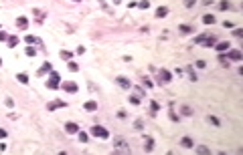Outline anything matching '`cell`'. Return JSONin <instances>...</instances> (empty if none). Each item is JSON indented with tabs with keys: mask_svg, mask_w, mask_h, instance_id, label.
Returning a JSON list of instances; mask_svg holds the SVG:
<instances>
[{
	"mask_svg": "<svg viewBox=\"0 0 243 155\" xmlns=\"http://www.w3.org/2000/svg\"><path fill=\"white\" fill-rule=\"evenodd\" d=\"M16 26H18L20 30H24V28L28 26V18H26V16H16Z\"/></svg>",
	"mask_w": 243,
	"mask_h": 155,
	"instance_id": "9",
	"label": "cell"
},
{
	"mask_svg": "<svg viewBox=\"0 0 243 155\" xmlns=\"http://www.w3.org/2000/svg\"><path fill=\"white\" fill-rule=\"evenodd\" d=\"M219 63H221L223 66H229V58H227L225 55H219Z\"/></svg>",
	"mask_w": 243,
	"mask_h": 155,
	"instance_id": "28",
	"label": "cell"
},
{
	"mask_svg": "<svg viewBox=\"0 0 243 155\" xmlns=\"http://www.w3.org/2000/svg\"><path fill=\"white\" fill-rule=\"evenodd\" d=\"M116 83H117V85H120L122 89H130V87H132V83H130L126 77H117V79H116Z\"/></svg>",
	"mask_w": 243,
	"mask_h": 155,
	"instance_id": "10",
	"label": "cell"
},
{
	"mask_svg": "<svg viewBox=\"0 0 243 155\" xmlns=\"http://www.w3.org/2000/svg\"><path fill=\"white\" fill-rule=\"evenodd\" d=\"M154 149V139L152 137H146V141H144V151H152Z\"/></svg>",
	"mask_w": 243,
	"mask_h": 155,
	"instance_id": "15",
	"label": "cell"
},
{
	"mask_svg": "<svg viewBox=\"0 0 243 155\" xmlns=\"http://www.w3.org/2000/svg\"><path fill=\"white\" fill-rule=\"evenodd\" d=\"M65 131L71 133V135H75V133H79V125H77V123H73V121H67V123H65Z\"/></svg>",
	"mask_w": 243,
	"mask_h": 155,
	"instance_id": "7",
	"label": "cell"
},
{
	"mask_svg": "<svg viewBox=\"0 0 243 155\" xmlns=\"http://www.w3.org/2000/svg\"><path fill=\"white\" fill-rule=\"evenodd\" d=\"M207 119H209V123H213L215 127H219V125H221V121H219V119H217V117H215V115H209Z\"/></svg>",
	"mask_w": 243,
	"mask_h": 155,
	"instance_id": "27",
	"label": "cell"
},
{
	"mask_svg": "<svg viewBox=\"0 0 243 155\" xmlns=\"http://www.w3.org/2000/svg\"><path fill=\"white\" fill-rule=\"evenodd\" d=\"M79 141H81V143H87V141H89V135L81 131V133H79Z\"/></svg>",
	"mask_w": 243,
	"mask_h": 155,
	"instance_id": "31",
	"label": "cell"
},
{
	"mask_svg": "<svg viewBox=\"0 0 243 155\" xmlns=\"http://www.w3.org/2000/svg\"><path fill=\"white\" fill-rule=\"evenodd\" d=\"M215 46H217V50H219V53H225V50H229V48H231V44H229V43H217Z\"/></svg>",
	"mask_w": 243,
	"mask_h": 155,
	"instance_id": "16",
	"label": "cell"
},
{
	"mask_svg": "<svg viewBox=\"0 0 243 155\" xmlns=\"http://www.w3.org/2000/svg\"><path fill=\"white\" fill-rule=\"evenodd\" d=\"M182 113H185L186 117H188V115H193V113H190V109H188V107H182Z\"/></svg>",
	"mask_w": 243,
	"mask_h": 155,
	"instance_id": "43",
	"label": "cell"
},
{
	"mask_svg": "<svg viewBox=\"0 0 243 155\" xmlns=\"http://www.w3.org/2000/svg\"><path fill=\"white\" fill-rule=\"evenodd\" d=\"M195 4H197V0H185V6H186V8H193Z\"/></svg>",
	"mask_w": 243,
	"mask_h": 155,
	"instance_id": "36",
	"label": "cell"
},
{
	"mask_svg": "<svg viewBox=\"0 0 243 155\" xmlns=\"http://www.w3.org/2000/svg\"><path fill=\"white\" fill-rule=\"evenodd\" d=\"M158 79H160V83L166 85V83H170V81H172V73H170V71H166V68H160V71H158Z\"/></svg>",
	"mask_w": 243,
	"mask_h": 155,
	"instance_id": "4",
	"label": "cell"
},
{
	"mask_svg": "<svg viewBox=\"0 0 243 155\" xmlns=\"http://www.w3.org/2000/svg\"><path fill=\"white\" fill-rule=\"evenodd\" d=\"M6 43H8V46H10V48H14V46H16V44H18V36H16V34H10V36H8V40H6Z\"/></svg>",
	"mask_w": 243,
	"mask_h": 155,
	"instance_id": "17",
	"label": "cell"
},
{
	"mask_svg": "<svg viewBox=\"0 0 243 155\" xmlns=\"http://www.w3.org/2000/svg\"><path fill=\"white\" fill-rule=\"evenodd\" d=\"M85 53V46H77V55H83Z\"/></svg>",
	"mask_w": 243,
	"mask_h": 155,
	"instance_id": "44",
	"label": "cell"
},
{
	"mask_svg": "<svg viewBox=\"0 0 243 155\" xmlns=\"http://www.w3.org/2000/svg\"><path fill=\"white\" fill-rule=\"evenodd\" d=\"M26 56H36V48H33V44L26 46Z\"/></svg>",
	"mask_w": 243,
	"mask_h": 155,
	"instance_id": "26",
	"label": "cell"
},
{
	"mask_svg": "<svg viewBox=\"0 0 243 155\" xmlns=\"http://www.w3.org/2000/svg\"><path fill=\"white\" fill-rule=\"evenodd\" d=\"M205 44H207V46H215V44H217V38H215V36H207V38H205Z\"/></svg>",
	"mask_w": 243,
	"mask_h": 155,
	"instance_id": "25",
	"label": "cell"
},
{
	"mask_svg": "<svg viewBox=\"0 0 243 155\" xmlns=\"http://www.w3.org/2000/svg\"><path fill=\"white\" fill-rule=\"evenodd\" d=\"M197 153H203V155H207V153H209V149H207V147H203V145H198V147H197Z\"/></svg>",
	"mask_w": 243,
	"mask_h": 155,
	"instance_id": "34",
	"label": "cell"
},
{
	"mask_svg": "<svg viewBox=\"0 0 243 155\" xmlns=\"http://www.w3.org/2000/svg\"><path fill=\"white\" fill-rule=\"evenodd\" d=\"M4 137H6V131H4V129H0V139H4Z\"/></svg>",
	"mask_w": 243,
	"mask_h": 155,
	"instance_id": "45",
	"label": "cell"
},
{
	"mask_svg": "<svg viewBox=\"0 0 243 155\" xmlns=\"http://www.w3.org/2000/svg\"><path fill=\"white\" fill-rule=\"evenodd\" d=\"M195 65H197V68H205V66H207V63H205V61H197Z\"/></svg>",
	"mask_w": 243,
	"mask_h": 155,
	"instance_id": "38",
	"label": "cell"
},
{
	"mask_svg": "<svg viewBox=\"0 0 243 155\" xmlns=\"http://www.w3.org/2000/svg\"><path fill=\"white\" fill-rule=\"evenodd\" d=\"M61 89L63 91H67V93H77V83H73V81H65V83H61Z\"/></svg>",
	"mask_w": 243,
	"mask_h": 155,
	"instance_id": "5",
	"label": "cell"
},
{
	"mask_svg": "<svg viewBox=\"0 0 243 155\" xmlns=\"http://www.w3.org/2000/svg\"><path fill=\"white\" fill-rule=\"evenodd\" d=\"M24 40H26L28 44H35V43H36V38L33 36V34H26V36H24Z\"/></svg>",
	"mask_w": 243,
	"mask_h": 155,
	"instance_id": "32",
	"label": "cell"
},
{
	"mask_svg": "<svg viewBox=\"0 0 243 155\" xmlns=\"http://www.w3.org/2000/svg\"><path fill=\"white\" fill-rule=\"evenodd\" d=\"M51 71H53V66H51V63H45V65H43L41 68H39V73H36V75H39V77H43V75H47V73H51Z\"/></svg>",
	"mask_w": 243,
	"mask_h": 155,
	"instance_id": "11",
	"label": "cell"
},
{
	"mask_svg": "<svg viewBox=\"0 0 243 155\" xmlns=\"http://www.w3.org/2000/svg\"><path fill=\"white\" fill-rule=\"evenodd\" d=\"M205 38H207V34H198L197 38H195V43H197V44H201V43H205Z\"/></svg>",
	"mask_w": 243,
	"mask_h": 155,
	"instance_id": "33",
	"label": "cell"
},
{
	"mask_svg": "<svg viewBox=\"0 0 243 155\" xmlns=\"http://www.w3.org/2000/svg\"><path fill=\"white\" fill-rule=\"evenodd\" d=\"M227 58H229V61H241L243 55H241V50L235 48V50H227Z\"/></svg>",
	"mask_w": 243,
	"mask_h": 155,
	"instance_id": "8",
	"label": "cell"
},
{
	"mask_svg": "<svg viewBox=\"0 0 243 155\" xmlns=\"http://www.w3.org/2000/svg\"><path fill=\"white\" fill-rule=\"evenodd\" d=\"M75 2H81V0H75Z\"/></svg>",
	"mask_w": 243,
	"mask_h": 155,
	"instance_id": "49",
	"label": "cell"
},
{
	"mask_svg": "<svg viewBox=\"0 0 243 155\" xmlns=\"http://www.w3.org/2000/svg\"><path fill=\"white\" fill-rule=\"evenodd\" d=\"M65 107H67V103H65V101H61V99H57V101H53V103H49V105H47V109H49V111L65 109Z\"/></svg>",
	"mask_w": 243,
	"mask_h": 155,
	"instance_id": "6",
	"label": "cell"
},
{
	"mask_svg": "<svg viewBox=\"0 0 243 155\" xmlns=\"http://www.w3.org/2000/svg\"><path fill=\"white\" fill-rule=\"evenodd\" d=\"M0 65H2V58H0Z\"/></svg>",
	"mask_w": 243,
	"mask_h": 155,
	"instance_id": "48",
	"label": "cell"
},
{
	"mask_svg": "<svg viewBox=\"0 0 243 155\" xmlns=\"http://www.w3.org/2000/svg\"><path fill=\"white\" fill-rule=\"evenodd\" d=\"M178 30H180V32H185V34H188V32H195V28H193L190 24H180V26H178Z\"/></svg>",
	"mask_w": 243,
	"mask_h": 155,
	"instance_id": "19",
	"label": "cell"
},
{
	"mask_svg": "<svg viewBox=\"0 0 243 155\" xmlns=\"http://www.w3.org/2000/svg\"><path fill=\"white\" fill-rule=\"evenodd\" d=\"M16 81L23 83V85H28V75H26V73H18V75H16Z\"/></svg>",
	"mask_w": 243,
	"mask_h": 155,
	"instance_id": "18",
	"label": "cell"
},
{
	"mask_svg": "<svg viewBox=\"0 0 243 155\" xmlns=\"http://www.w3.org/2000/svg\"><path fill=\"white\" fill-rule=\"evenodd\" d=\"M186 73H188V77H190V81H193V83L197 81V73H195V68H193V66H190V65L186 66Z\"/></svg>",
	"mask_w": 243,
	"mask_h": 155,
	"instance_id": "22",
	"label": "cell"
},
{
	"mask_svg": "<svg viewBox=\"0 0 243 155\" xmlns=\"http://www.w3.org/2000/svg\"><path fill=\"white\" fill-rule=\"evenodd\" d=\"M47 87L49 89H59L61 87V77H59L55 71L49 73V79H47Z\"/></svg>",
	"mask_w": 243,
	"mask_h": 155,
	"instance_id": "1",
	"label": "cell"
},
{
	"mask_svg": "<svg viewBox=\"0 0 243 155\" xmlns=\"http://www.w3.org/2000/svg\"><path fill=\"white\" fill-rule=\"evenodd\" d=\"M4 40H8V34L4 32L2 28H0V43H4Z\"/></svg>",
	"mask_w": 243,
	"mask_h": 155,
	"instance_id": "35",
	"label": "cell"
},
{
	"mask_svg": "<svg viewBox=\"0 0 243 155\" xmlns=\"http://www.w3.org/2000/svg\"><path fill=\"white\" fill-rule=\"evenodd\" d=\"M158 111H160V105H158L156 101H152V103H150V115H156Z\"/></svg>",
	"mask_w": 243,
	"mask_h": 155,
	"instance_id": "21",
	"label": "cell"
},
{
	"mask_svg": "<svg viewBox=\"0 0 243 155\" xmlns=\"http://www.w3.org/2000/svg\"><path fill=\"white\" fill-rule=\"evenodd\" d=\"M112 2H114V4H120V2H122V0H112Z\"/></svg>",
	"mask_w": 243,
	"mask_h": 155,
	"instance_id": "47",
	"label": "cell"
},
{
	"mask_svg": "<svg viewBox=\"0 0 243 155\" xmlns=\"http://www.w3.org/2000/svg\"><path fill=\"white\" fill-rule=\"evenodd\" d=\"M180 145L186 147V149H190V147H195V141H193L190 137H182V139H180Z\"/></svg>",
	"mask_w": 243,
	"mask_h": 155,
	"instance_id": "13",
	"label": "cell"
},
{
	"mask_svg": "<svg viewBox=\"0 0 243 155\" xmlns=\"http://www.w3.org/2000/svg\"><path fill=\"white\" fill-rule=\"evenodd\" d=\"M233 34H235L237 38H241V36H243V28H235V30H233Z\"/></svg>",
	"mask_w": 243,
	"mask_h": 155,
	"instance_id": "37",
	"label": "cell"
},
{
	"mask_svg": "<svg viewBox=\"0 0 243 155\" xmlns=\"http://www.w3.org/2000/svg\"><path fill=\"white\" fill-rule=\"evenodd\" d=\"M117 117L120 119H126V111H117Z\"/></svg>",
	"mask_w": 243,
	"mask_h": 155,
	"instance_id": "42",
	"label": "cell"
},
{
	"mask_svg": "<svg viewBox=\"0 0 243 155\" xmlns=\"http://www.w3.org/2000/svg\"><path fill=\"white\" fill-rule=\"evenodd\" d=\"M223 26H225V28H233V22H229V20H225V22H223Z\"/></svg>",
	"mask_w": 243,
	"mask_h": 155,
	"instance_id": "40",
	"label": "cell"
},
{
	"mask_svg": "<svg viewBox=\"0 0 243 155\" xmlns=\"http://www.w3.org/2000/svg\"><path fill=\"white\" fill-rule=\"evenodd\" d=\"M203 22H205V24H215L217 18H215L213 14H205V16H203Z\"/></svg>",
	"mask_w": 243,
	"mask_h": 155,
	"instance_id": "20",
	"label": "cell"
},
{
	"mask_svg": "<svg viewBox=\"0 0 243 155\" xmlns=\"http://www.w3.org/2000/svg\"><path fill=\"white\" fill-rule=\"evenodd\" d=\"M166 14H168V8L166 6H158L156 8V18H164Z\"/></svg>",
	"mask_w": 243,
	"mask_h": 155,
	"instance_id": "14",
	"label": "cell"
},
{
	"mask_svg": "<svg viewBox=\"0 0 243 155\" xmlns=\"http://www.w3.org/2000/svg\"><path fill=\"white\" fill-rule=\"evenodd\" d=\"M203 4H205V6H209V4H213V0H203Z\"/></svg>",
	"mask_w": 243,
	"mask_h": 155,
	"instance_id": "46",
	"label": "cell"
},
{
	"mask_svg": "<svg viewBox=\"0 0 243 155\" xmlns=\"http://www.w3.org/2000/svg\"><path fill=\"white\" fill-rule=\"evenodd\" d=\"M59 56H61L63 61H71V56H73V53H71V50H61V53H59Z\"/></svg>",
	"mask_w": 243,
	"mask_h": 155,
	"instance_id": "23",
	"label": "cell"
},
{
	"mask_svg": "<svg viewBox=\"0 0 243 155\" xmlns=\"http://www.w3.org/2000/svg\"><path fill=\"white\" fill-rule=\"evenodd\" d=\"M83 109L85 111H97V101H87V103H83Z\"/></svg>",
	"mask_w": 243,
	"mask_h": 155,
	"instance_id": "12",
	"label": "cell"
},
{
	"mask_svg": "<svg viewBox=\"0 0 243 155\" xmlns=\"http://www.w3.org/2000/svg\"><path fill=\"white\" fill-rule=\"evenodd\" d=\"M219 8L221 10H229L231 8V2L229 0H223V2H219Z\"/></svg>",
	"mask_w": 243,
	"mask_h": 155,
	"instance_id": "24",
	"label": "cell"
},
{
	"mask_svg": "<svg viewBox=\"0 0 243 155\" xmlns=\"http://www.w3.org/2000/svg\"><path fill=\"white\" fill-rule=\"evenodd\" d=\"M114 149L116 151H122V153H132V149L128 147V143L124 139H114Z\"/></svg>",
	"mask_w": 243,
	"mask_h": 155,
	"instance_id": "3",
	"label": "cell"
},
{
	"mask_svg": "<svg viewBox=\"0 0 243 155\" xmlns=\"http://www.w3.org/2000/svg\"><path fill=\"white\" fill-rule=\"evenodd\" d=\"M130 103H132V105H140V99L138 97H130Z\"/></svg>",
	"mask_w": 243,
	"mask_h": 155,
	"instance_id": "39",
	"label": "cell"
},
{
	"mask_svg": "<svg viewBox=\"0 0 243 155\" xmlns=\"http://www.w3.org/2000/svg\"><path fill=\"white\" fill-rule=\"evenodd\" d=\"M4 103H6V107H12V105H14V101H12V99H10V97H8V99L4 101Z\"/></svg>",
	"mask_w": 243,
	"mask_h": 155,
	"instance_id": "41",
	"label": "cell"
},
{
	"mask_svg": "<svg viewBox=\"0 0 243 155\" xmlns=\"http://www.w3.org/2000/svg\"><path fill=\"white\" fill-rule=\"evenodd\" d=\"M138 8H144V10H146V8H150V2H148V0H140V2H138Z\"/></svg>",
	"mask_w": 243,
	"mask_h": 155,
	"instance_id": "30",
	"label": "cell"
},
{
	"mask_svg": "<svg viewBox=\"0 0 243 155\" xmlns=\"http://www.w3.org/2000/svg\"><path fill=\"white\" fill-rule=\"evenodd\" d=\"M69 71H71V73H77V71H79V65H77V63H73V61H69Z\"/></svg>",
	"mask_w": 243,
	"mask_h": 155,
	"instance_id": "29",
	"label": "cell"
},
{
	"mask_svg": "<svg viewBox=\"0 0 243 155\" xmlns=\"http://www.w3.org/2000/svg\"><path fill=\"white\" fill-rule=\"evenodd\" d=\"M91 135L93 137H97V139H107V137H109V131H107L105 127H101V125H93L91 127Z\"/></svg>",
	"mask_w": 243,
	"mask_h": 155,
	"instance_id": "2",
	"label": "cell"
}]
</instances>
